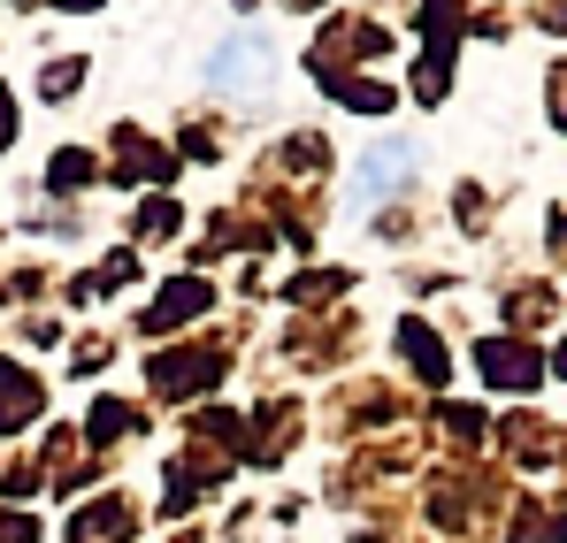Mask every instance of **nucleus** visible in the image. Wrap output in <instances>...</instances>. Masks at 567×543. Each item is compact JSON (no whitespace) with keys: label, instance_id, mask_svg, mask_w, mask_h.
I'll return each mask as SVG.
<instances>
[{"label":"nucleus","instance_id":"nucleus-1","mask_svg":"<svg viewBox=\"0 0 567 543\" xmlns=\"http://www.w3.org/2000/svg\"><path fill=\"white\" fill-rule=\"evenodd\" d=\"M406 184H414V146H406V138H383V146H369V154H361V177H353V207H377V199L406 191Z\"/></svg>","mask_w":567,"mask_h":543},{"label":"nucleus","instance_id":"nucleus-2","mask_svg":"<svg viewBox=\"0 0 567 543\" xmlns=\"http://www.w3.org/2000/svg\"><path fill=\"white\" fill-rule=\"evenodd\" d=\"M269 70H277L269 39H230V46H215V54H207V85H223V92L269 85Z\"/></svg>","mask_w":567,"mask_h":543},{"label":"nucleus","instance_id":"nucleus-3","mask_svg":"<svg viewBox=\"0 0 567 543\" xmlns=\"http://www.w3.org/2000/svg\"><path fill=\"white\" fill-rule=\"evenodd\" d=\"M483 375L491 383H506V390H537V375H545V361H529V345H483Z\"/></svg>","mask_w":567,"mask_h":543},{"label":"nucleus","instance_id":"nucleus-4","mask_svg":"<svg viewBox=\"0 0 567 543\" xmlns=\"http://www.w3.org/2000/svg\"><path fill=\"white\" fill-rule=\"evenodd\" d=\"M199 306H207V283H169V299H162L146 322H154V330H169V322H185V314H199Z\"/></svg>","mask_w":567,"mask_h":543},{"label":"nucleus","instance_id":"nucleus-5","mask_svg":"<svg viewBox=\"0 0 567 543\" xmlns=\"http://www.w3.org/2000/svg\"><path fill=\"white\" fill-rule=\"evenodd\" d=\"M31 406H39V390H31V383H23L16 367H0V429H16V421H23Z\"/></svg>","mask_w":567,"mask_h":543},{"label":"nucleus","instance_id":"nucleus-6","mask_svg":"<svg viewBox=\"0 0 567 543\" xmlns=\"http://www.w3.org/2000/svg\"><path fill=\"white\" fill-rule=\"evenodd\" d=\"M399 345L414 353V367H422V375H445V353L430 345V330H422V322H406V330H399Z\"/></svg>","mask_w":567,"mask_h":543},{"label":"nucleus","instance_id":"nucleus-7","mask_svg":"<svg viewBox=\"0 0 567 543\" xmlns=\"http://www.w3.org/2000/svg\"><path fill=\"white\" fill-rule=\"evenodd\" d=\"M85 169H93L85 154H62V161H54V184H85Z\"/></svg>","mask_w":567,"mask_h":543},{"label":"nucleus","instance_id":"nucleus-8","mask_svg":"<svg viewBox=\"0 0 567 543\" xmlns=\"http://www.w3.org/2000/svg\"><path fill=\"white\" fill-rule=\"evenodd\" d=\"M8 130H16V115H8V100H0V146H8Z\"/></svg>","mask_w":567,"mask_h":543},{"label":"nucleus","instance_id":"nucleus-9","mask_svg":"<svg viewBox=\"0 0 567 543\" xmlns=\"http://www.w3.org/2000/svg\"><path fill=\"white\" fill-rule=\"evenodd\" d=\"M560 375H567V345H560Z\"/></svg>","mask_w":567,"mask_h":543}]
</instances>
